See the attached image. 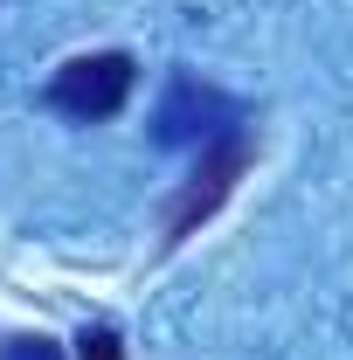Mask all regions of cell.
Returning a JSON list of instances; mask_svg holds the SVG:
<instances>
[{
    "label": "cell",
    "instance_id": "6da1fadb",
    "mask_svg": "<svg viewBox=\"0 0 353 360\" xmlns=\"http://www.w3.org/2000/svg\"><path fill=\"white\" fill-rule=\"evenodd\" d=\"M243 125H250V104L229 97L222 84H208V77H194V70H174L160 111H153V139H160V146H187V153L243 132Z\"/></svg>",
    "mask_w": 353,
    "mask_h": 360
},
{
    "label": "cell",
    "instance_id": "7a4b0ae2",
    "mask_svg": "<svg viewBox=\"0 0 353 360\" xmlns=\"http://www.w3.org/2000/svg\"><path fill=\"white\" fill-rule=\"evenodd\" d=\"M139 84V63L125 49H97V56H70L56 77H49L42 104L49 111H63V118H77V125H104V118H118L125 111V97Z\"/></svg>",
    "mask_w": 353,
    "mask_h": 360
},
{
    "label": "cell",
    "instance_id": "3957f363",
    "mask_svg": "<svg viewBox=\"0 0 353 360\" xmlns=\"http://www.w3.org/2000/svg\"><path fill=\"white\" fill-rule=\"evenodd\" d=\"M250 160H257L250 125H243V132H229V139H215V146H201V153H194V174L180 180V194L167 201V243H187L194 229L208 222L222 201L236 194V180L250 174Z\"/></svg>",
    "mask_w": 353,
    "mask_h": 360
},
{
    "label": "cell",
    "instance_id": "277c9868",
    "mask_svg": "<svg viewBox=\"0 0 353 360\" xmlns=\"http://www.w3.org/2000/svg\"><path fill=\"white\" fill-rule=\"evenodd\" d=\"M77 360H125V347H118L111 326H84L77 333Z\"/></svg>",
    "mask_w": 353,
    "mask_h": 360
},
{
    "label": "cell",
    "instance_id": "5b68a950",
    "mask_svg": "<svg viewBox=\"0 0 353 360\" xmlns=\"http://www.w3.org/2000/svg\"><path fill=\"white\" fill-rule=\"evenodd\" d=\"M0 360H63V347L42 340V333H21V340H7V347H0Z\"/></svg>",
    "mask_w": 353,
    "mask_h": 360
}]
</instances>
